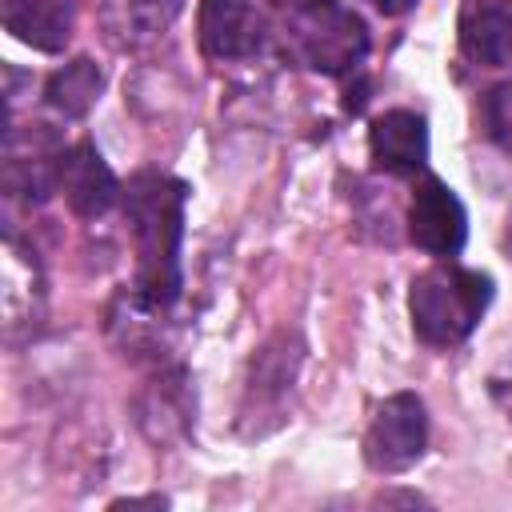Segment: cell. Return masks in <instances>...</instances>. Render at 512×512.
I'll list each match as a JSON object with an SVG mask.
<instances>
[{
  "label": "cell",
  "mask_w": 512,
  "mask_h": 512,
  "mask_svg": "<svg viewBox=\"0 0 512 512\" xmlns=\"http://www.w3.org/2000/svg\"><path fill=\"white\" fill-rule=\"evenodd\" d=\"M492 304V276L460 268V264H436L412 280L408 312L412 328L424 344L448 348L460 344Z\"/></svg>",
  "instance_id": "obj_2"
},
{
  "label": "cell",
  "mask_w": 512,
  "mask_h": 512,
  "mask_svg": "<svg viewBox=\"0 0 512 512\" xmlns=\"http://www.w3.org/2000/svg\"><path fill=\"white\" fill-rule=\"evenodd\" d=\"M64 140L48 124L12 128L4 140V192L24 204H44L60 188Z\"/></svg>",
  "instance_id": "obj_5"
},
{
  "label": "cell",
  "mask_w": 512,
  "mask_h": 512,
  "mask_svg": "<svg viewBox=\"0 0 512 512\" xmlns=\"http://www.w3.org/2000/svg\"><path fill=\"white\" fill-rule=\"evenodd\" d=\"M60 192L68 200V208L84 220L104 216L116 200H124V188L116 180V172L104 164L100 148L92 140H76L64 152V168H60Z\"/></svg>",
  "instance_id": "obj_9"
},
{
  "label": "cell",
  "mask_w": 512,
  "mask_h": 512,
  "mask_svg": "<svg viewBox=\"0 0 512 512\" xmlns=\"http://www.w3.org/2000/svg\"><path fill=\"white\" fill-rule=\"evenodd\" d=\"M368 8H376L380 16H400V12H408L416 0H364Z\"/></svg>",
  "instance_id": "obj_18"
},
{
  "label": "cell",
  "mask_w": 512,
  "mask_h": 512,
  "mask_svg": "<svg viewBox=\"0 0 512 512\" xmlns=\"http://www.w3.org/2000/svg\"><path fill=\"white\" fill-rule=\"evenodd\" d=\"M184 180L144 168L124 188V216L136 240L132 304L160 316L180 300V240H184Z\"/></svg>",
  "instance_id": "obj_1"
},
{
  "label": "cell",
  "mask_w": 512,
  "mask_h": 512,
  "mask_svg": "<svg viewBox=\"0 0 512 512\" xmlns=\"http://www.w3.org/2000/svg\"><path fill=\"white\" fill-rule=\"evenodd\" d=\"M196 36L208 60H248L264 44V16L252 0H200Z\"/></svg>",
  "instance_id": "obj_8"
},
{
  "label": "cell",
  "mask_w": 512,
  "mask_h": 512,
  "mask_svg": "<svg viewBox=\"0 0 512 512\" xmlns=\"http://www.w3.org/2000/svg\"><path fill=\"white\" fill-rule=\"evenodd\" d=\"M408 240L420 252L440 256V260H452L464 248V240H468V216H464L460 196L444 180H436V176L416 180L412 204H408Z\"/></svg>",
  "instance_id": "obj_6"
},
{
  "label": "cell",
  "mask_w": 512,
  "mask_h": 512,
  "mask_svg": "<svg viewBox=\"0 0 512 512\" xmlns=\"http://www.w3.org/2000/svg\"><path fill=\"white\" fill-rule=\"evenodd\" d=\"M140 504H156V508H164L168 500H164V496H128V500H116L112 508H140Z\"/></svg>",
  "instance_id": "obj_19"
},
{
  "label": "cell",
  "mask_w": 512,
  "mask_h": 512,
  "mask_svg": "<svg viewBox=\"0 0 512 512\" xmlns=\"http://www.w3.org/2000/svg\"><path fill=\"white\" fill-rule=\"evenodd\" d=\"M308 4H316V0H264V8H268V12H276L280 20H288L292 12H300V8H308Z\"/></svg>",
  "instance_id": "obj_17"
},
{
  "label": "cell",
  "mask_w": 512,
  "mask_h": 512,
  "mask_svg": "<svg viewBox=\"0 0 512 512\" xmlns=\"http://www.w3.org/2000/svg\"><path fill=\"white\" fill-rule=\"evenodd\" d=\"M184 0H104V32L116 48H144L172 28Z\"/></svg>",
  "instance_id": "obj_14"
},
{
  "label": "cell",
  "mask_w": 512,
  "mask_h": 512,
  "mask_svg": "<svg viewBox=\"0 0 512 512\" xmlns=\"http://www.w3.org/2000/svg\"><path fill=\"white\" fill-rule=\"evenodd\" d=\"M504 248H508V256H512V212H508V224H504Z\"/></svg>",
  "instance_id": "obj_20"
},
{
  "label": "cell",
  "mask_w": 512,
  "mask_h": 512,
  "mask_svg": "<svg viewBox=\"0 0 512 512\" xmlns=\"http://www.w3.org/2000/svg\"><path fill=\"white\" fill-rule=\"evenodd\" d=\"M192 412H196V400H192L188 376L180 368L176 372H160L136 396V420H140V428H144V436L152 444L184 440L188 428H192Z\"/></svg>",
  "instance_id": "obj_11"
},
{
  "label": "cell",
  "mask_w": 512,
  "mask_h": 512,
  "mask_svg": "<svg viewBox=\"0 0 512 512\" xmlns=\"http://www.w3.org/2000/svg\"><path fill=\"white\" fill-rule=\"evenodd\" d=\"M368 156L388 176H416L428 160V124L412 108H388L368 128Z\"/></svg>",
  "instance_id": "obj_10"
},
{
  "label": "cell",
  "mask_w": 512,
  "mask_h": 512,
  "mask_svg": "<svg viewBox=\"0 0 512 512\" xmlns=\"http://www.w3.org/2000/svg\"><path fill=\"white\" fill-rule=\"evenodd\" d=\"M424 444H428L424 400L416 392H392L376 408L364 432V460L372 472L396 476V472H408L424 456Z\"/></svg>",
  "instance_id": "obj_4"
},
{
  "label": "cell",
  "mask_w": 512,
  "mask_h": 512,
  "mask_svg": "<svg viewBox=\"0 0 512 512\" xmlns=\"http://www.w3.org/2000/svg\"><path fill=\"white\" fill-rule=\"evenodd\" d=\"M480 124H484V136L496 148L512 152V80L484 92V100H480Z\"/></svg>",
  "instance_id": "obj_16"
},
{
  "label": "cell",
  "mask_w": 512,
  "mask_h": 512,
  "mask_svg": "<svg viewBox=\"0 0 512 512\" xmlns=\"http://www.w3.org/2000/svg\"><path fill=\"white\" fill-rule=\"evenodd\" d=\"M284 40L292 56L324 76H348L368 56V24L340 0H316L284 20Z\"/></svg>",
  "instance_id": "obj_3"
},
{
  "label": "cell",
  "mask_w": 512,
  "mask_h": 512,
  "mask_svg": "<svg viewBox=\"0 0 512 512\" xmlns=\"http://www.w3.org/2000/svg\"><path fill=\"white\" fill-rule=\"evenodd\" d=\"M300 360H304V344L296 332H272L252 364H248V380H244V404H240V416L244 420H256V416H280L292 384H296V372H300Z\"/></svg>",
  "instance_id": "obj_7"
},
{
  "label": "cell",
  "mask_w": 512,
  "mask_h": 512,
  "mask_svg": "<svg viewBox=\"0 0 512 512\" xmlns=\"http://www.w3.org/2000/svg\"><path fill=\"white\" fill-rule=\"evenodd\" d=\"M72 20V0H4V28L36 52H64Z\"/></svg>",
  "instance_id": "obj_13"
},
{
  "label": "cell",
  "mask_w": 512,
  "mask_h": 512,
  "mask_svg": "<svg viewBox=\"0 0 512 512\" xmlns=\"http://www.w3.org/2000/svg\"><path fill=\"white\" fill-rule=\"evenodd\" d=\"M100 88H104V72L92 56H76L68 60L64 68H56L48 80H44V104L68 120H80L92 112V104L100 100Z\"/></svg>",
  "instance_id": "obj_15"
},
{
  "label": "cell",
  "mask_w": 512,
  "mask_h": 512,
  "mask_svg": "<svg viewBox=\"0 0 512 512\" xmlns=\"http://www.w3.org/2000/svg\"><path fill=\"white\" fill-rule=\"evenodd\" d=\"M456 40L464 60L480 68L512 64V8L500 0H464L456 20Z\"/></svg>",
  "instance_id": "obj_12"
}]
</instances>
